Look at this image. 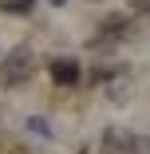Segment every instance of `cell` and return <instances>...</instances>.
Returning a JSON list of instances; mask_svg holds the SVG:
<instances>
[{"label":"cell","instance_id":"6da1fadb","mask_svg":"<svg viewBox=\"0 0 150 154\" xmlns=\"http://www.w3.org/2000/svg\"><path fill=\"white\" fill-rule=\"evenodd\" d=\"M32 71H36V55H32V48L20 44L0 59V87H20L32 79Z\"/></svg>","mask_w":150,"mask_h":154},{"label":"cell","instance_id":"7a4b0ae2","mask_svg":"<svg viewBox=\"0 0 150 154\" xmlns=\"http://www.w3.org/2000/svg\"><path fill=\"white\" fill-rule=\"evenodd\" d=\"M79 63H75V59L71 55H59V59H51V79L59 83V87H75L79 83Z\"/></svg>","mask_w":150,"mask_h":154},{"label":"cell","instance_id":"3957f363","mask_svg":"<svg viewBox=\"0 0 150 154\" xmlns=\"http://www.w3.org/2000/svg\"><path fill=\"white\" fill-rule=\"evenodd\" d=\"M36 8V0H0V12H8V16H28Z\"/></svg>","mask_w":150,"mask_h":154},{"label":"cell","instance_id":"277c9868","mask_svg":"<svg viewBox=\"0 0 150 154\" xmlns=\"http://www.w3.org/2000/svg\"><path fill=\"white\" fill-rule=\"evenodd\" d=\"M123 150H127V154H150V138H146V134H127Z\"/></svg>","mask_w":150,"mask_h":154},{"label":"cell","instance_id":"5b68a950","mask_svg":"<svg viewBox=\"0 0 150 154\" xmlns=\"http://www.w3.org/2000/svg\"><path fill=\"white\" fill-rule=\"evenodd\" d=\"M134 16L142 24H150V0H134Z\"/></svg>","mask_w":150,"mask_h":154},{"label":"cell","instance_id":"8992f818","mask_svg":"<svg viewBox=\"0 0 150 154\" xmlns=\"http://www.w3.org/2000/svg\"><path fill=\"white\" fill-rule=\"evenodd\" d=\"M28 127H32V131H36V134H44V138H47V134H51V131H47V122H44V119H28Z\"/></svg>","mask_w":150,"mask_h":154},{"label":"cell","instance_id":"52a82bcc","mask_svg":"<svg viewBox=\"0 0 150 154\" xmlns=\"http://www.w3.org/2000/svg\"><path fill=\"white\" fill-rule=\"evenodd\" d=\"M55 4H63V0H55Z\"/></svg>","mask_w":150,"mask_h":154}]
</instances>
